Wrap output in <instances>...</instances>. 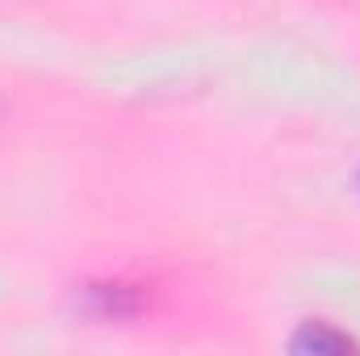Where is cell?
<instances>
[{
  "label": "cell",
  "mask_w": 360,
  "mask_h": 356,
  "mask_svg": "<svg viewBox=\"0 0 360 356\" xmlns=\"http://www.w3.org/2000/svg\"><path fill=\"white\" fill-rule=\"evenodd\" d=\"M297 348H314V352L335 348V352H340V348H352V340H348V336H314V327H310V331L297 340Z\"/></svg>",
  "instance_id": "1"
}]
</instances>
